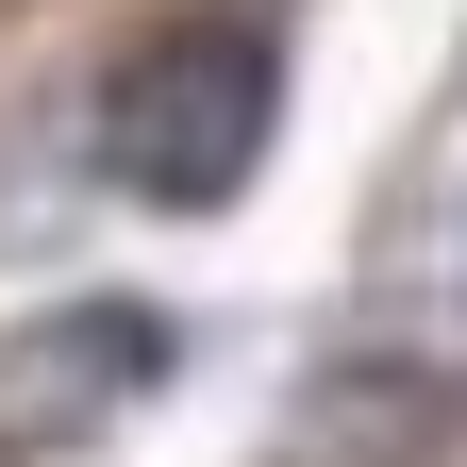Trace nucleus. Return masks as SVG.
<instances>
[{"label":"nucleus","instance_id":"f257e3e1","mask_svg":"<svg viewBox=\"0 0 467 467\" xmlns=\"http://www.w3.org/2000/svg\"><path fill=\"white\" fill-rule=\"evenodd\" d=\"M267 134H284V67H267V34H234V17H167V34L117 50V84H100V167L134 201H167V217H217L267 167Z\"/></svg>","mask_w":467,"mask_h":467},{"label":"nucleus","instance_id":"f03ea898","mask_svg":"<svg viewBox=\"0 0 467 467\" xmlns=\"http://www.w3.org/2000/svg\"><path fill=\"white\" fill-rule=\"evenodd\" d=\"M167 350H184V334H167L150 301H50V317H17V334H0V467L117 434L167 384Z\"/></svg>","mask_w":467,"mask_h":467}]
</instances>
